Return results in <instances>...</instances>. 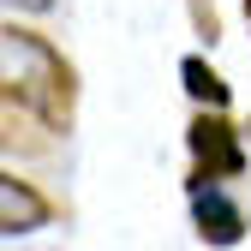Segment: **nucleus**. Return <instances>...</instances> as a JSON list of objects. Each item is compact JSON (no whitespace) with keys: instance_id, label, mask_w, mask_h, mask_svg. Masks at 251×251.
Wrapping results in <instances>:
<instances>
[{"instance_id":"obj_1","label":"nucleus","mask_w":251,"mask_h":251,"mask_svg":"<svg viewBox=\"0 0 251 251\" xmlns=\"http://www.w3.org/2000/svg\"><path fill=\"white\" fill-rule=\"evenodd\" d=\"M0 84H6V108L30 114L42 132H72V120H78V66L42 30L6 18V30H0Z\"/></svg>"},{"instance_id":"obj_2","label":"nucleus","mask_w":251,"mask_h":251,"mask_svg":"<svg viewBox=\"0 0 251 251\" xmlns=\"http://www.w3.org/2000/svg\"><path fill=\"white\" fill-rule=\"evenodd\" d=\"M185 150H192V192L245 174V144H239V126L227 120V108H198V120L185 126Z\"/></svg>"},{"instance_id":"obj_3","label":"nucleus","mask_w":251,"mask_h":251,"mask_svg":"<svg viewBox=\"0 0 251 251\" xmlns=\"http://www.w3.org/2000/svg\"><path fill=\"white\" fill-rule=\"evenodd\" d=\"M192 222H198V239L215 245V251H227L251 233V215L222 192V185H203V192H192Z\"/></svg>"},{"instance_id":"obj_4","label":"nucleus","mask_w":251,"mask_h":251,"mask_svg":"<svg viewBox=\"0 0 251 251\" xmlns=\"http://www.w3.org/2000/svg\"><path fill=\"white\" fill-rule=\"evenodd\" d=\"M48 222H54V203L42 185L24 174H0V227L18 239V233H42Z\"/></svg>"},{"instance_id":"obj_5","label":"nucleus","mask_w":251,"mask_h":251,"mask_svg":"<svg viewBox=\"0 0 251 251\" xmlns=\"http://www.w3.org/2000/svg\"><path fill=\"white\" fill-rule=\"evenodd\" d=\"M179 84H185V96H192L198 108H227V102H233L227 78L215 72L203 54H185V60H179Z\"/></svg>"},{"instance_id":"obj_6","label":"nucleus","mask_w":251,"mask_h":251,"mask_svg":"<svg viewBox=\"0 0 251 251\" xmlns=\"http://www.w3.org/2000/svg\"><path fill=\"white\" fill-rule=\"evenodd\" d=\"M185 6H192V24H198V36L215 48V42H222V18H215V6H209V0H185Z\"/></svg>"},{"instance_id":"obj_7","label":"nucleus","mask_w":251,"mask_h":251,"mask_svg":"<svg viewBox=\"0 0 251 251\" xmlns=\"http://www.w3.org/2000/svg\"><path fill=\"white\" fill-rule=\"evenodd\" d=\"M12 12H54V0H6Z\"/></svg>"},{"instance_id":"obj_8","label":"nucleus","mask_w":251,"mask_h":251,"mask_svg":"<svg viewBox=\"0 0 251 251\" xmlns=\"http://www.w3.org/2000/svg\"><path fill=\"white\" fill-rule=\"evenodd\" d=\"M245 18H251V0H245Z\"/></svg>"}]
</instances>
